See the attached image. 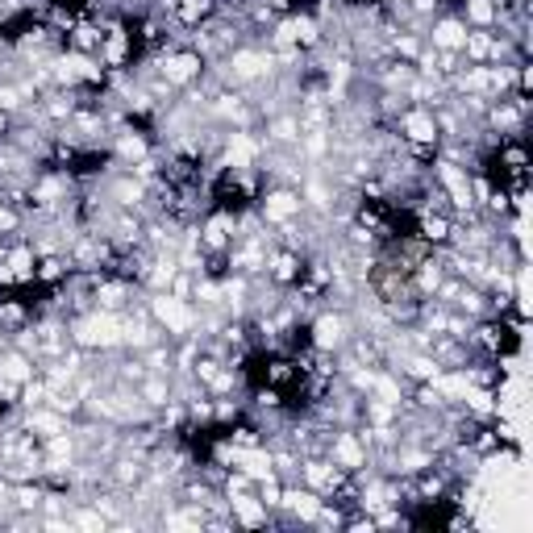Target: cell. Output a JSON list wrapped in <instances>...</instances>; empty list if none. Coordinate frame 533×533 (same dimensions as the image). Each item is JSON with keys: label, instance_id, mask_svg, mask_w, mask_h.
I'll use <instances>...</instances> for the list:
<instances>
[{"label": "cell", "instance_id": "1", "mask_svg": "<svg viewBox=\"0 0 533 533\" xmlns=\"http://www.w3.org/2000/svg\"><path fill=\"white\" fill-rule=\"evenodd\" d=\"M146 309L155 317V325L163 329V338H188L196 334L200 325V309L184 296H171V292H146Z\"/></svg>", "mask_w": 533, "mask_h": 533}, {"label": "cell", "instance_id": "2", "mask_svg": "<svg viewBox=\"0 0 533 533\" xmlns=\"http://www.w3.org/2000/svg\"><path fill=\"white\" fill-rule=\"evenodd\" d=\"M150 59H155V71L163 75V80H167L175 92H188V88H196V84L209 75V63L200 59L188 42L163 50V55H150Z\"/></svg>", "mask_w": 533, "mask_h": 533}, {"label": "cell", "instance_id": "3", "mask_svg": "<svg viewBox=\"0 0 533 533\" xmlns=\"http://www.w3.org/2000/svg\"><path fill=\"white\" fill-rule=\"evenodd\" d=\"M354 334V317L350 309H338V304H325L309 317V346L321 354H338Z\"/></svg>", "mask_w": 533, "mask_h": 533}, {"label": "cell", "instance_id": "4", "mask_svg": "<svg viewBox=\"0 0 533 533\" xmlns=\"http://www.w3.org/2000/svg\"><path fill=\"white\" fill-rule=\"evenodd\" d=\"M479 130L492 134L496 142H504V138H525V130H529V100L517 96V92L492 100L484 121H479Z\"/></svg>", "mask_w": 533, "mask_h": 533}, {"label": "cell", "instance_id": "5", "mask_svg": "<svg viewBox=\"0 0 533 533\" xmlns=\"http://www.w3.org/2000/svg\"><path fill=\"white\" fill-rule=\"evenodd\" d=\"M429 180H434L446 200H450V217L463 221L475 213V200H471V167L463 163H450V159H434V167H429Z\"/></svg>", "mask_w": 533, "mask_h": 533}, {"label": "cell", "instance_id": "6", "mask_svg": "<svg viewBox=\"0 0 533 533\" xmlns=\"http://www.w3.org/2000/svg\"><path fill=\"white\" fill-rule=\"evenodd\" d=\"M325 459L334 463V467H342L346 475L367 471V467H371V446H367V438H363V429H359V425H338V429H329Z\"/></svg>", "mask_w": 533, "mask_h": 533}, {"label": "cell", "instance_id": "7", "mask_svg": "<svg viewBox=\"0 0 533 533\" xmlns=\"http://www.w3.org/2000/svg\"><path fill=\"white\" fill-rule=\"evenodd\" d=\"M271 150L267 138H259V130H221V146H217V167H259L263 155Z\"/></svg>", "mask_w": 533, "mask_h": 533}, {"label": "cell", "instance_id": "8", "mask_svg": "<svg viewBox=\"0 0 533 533\" xmlns=\"http://www.w3.org/2000/svg\"><path fill=\"white\" fill-rule=\"evenodd\" d=\"M255 213L263 217V225H284V221H296L304 217V200H300V188L292 184H263L259 200H255Z\"/></svg>", "mask_w": 533, "mask_h": 533}, {"label": "cell", "instance_id": "9", "mask_svg": "<svg viewBox=\"0 0 533 533\" xmlns=\"http://www.w3.org/2000/svg\"><path fill=\"white\" fill-rule=\"evenodd\" d=\"M392 134H396L404 146H438V142H442L438 117H434V109H425V105H404V109L392 117Z\"/></svg>", "mask_w": 533, "mask_h": 533}, {"label": "cell", "instance_id": "10", "mask_svg": "<svg viewBox=\"0 0 533 533\" xmlns=\"http://www.w3.org/2000/svg\"><path fill=\"white\" fill-rule=\"evenodd\" d=\"M300 484L321 492V496H338V488L346 484V471L329 463L325 454H304L300 459Z\"/></svg>", "mask_w": 533, "mask_h": 533}, {"label": "cell", "instance_id": "11", "mask_svg": "<svg viewBox=\"0 0 533 533\" xmlns=\"http://www.w3.org/2000/svg\"><path fill=\"white\" fill-rule=\"evenodd\" d=\"M425 46H434V50H463L467 42V21L459 13H438V17H429L425 21Z\"/></svg>", "mask_w": 533, "mask_h": 533}, {"label": "cell", "instance_id": "12", "mask_svg": "<svg viewBox=\"0 0 533 533\" xmlns=\"http://www.w3.org/2000/svg\"><path fill=\"white\" fill-rule=\"evenodd\" d=\"M304 271V255L292 246H271L267 250V267H263V279L271 288H292Z\"/></svg>", "mask_w": 533, "mask_h": 533}, {"label": "cell", "instance_id": "13", "mask_svg": "<svg viewBox=\"0 0 533 533\" xmlns=\"http://www.w3.org/2000/svg\"><path fill=\"white\" fill-rule=\"evenodd\" d=\"M413 234L429 246H450V234H454V217L450 213H429V209H413Z\"/></svg>", "mask_w": 533, "mask_h": 533}, {"label": "cell", "instance_id": "14", "mask_svg": "<svg viewBox=\"0 0 533 533\" xmlns=\"http://www.w3.org/2000/svg\"><path fill=\"white\" fill-rule=\"evenodd\" d=\"M230 500V517L238 529H267L275 525V513L267 509V504L255 496V492H242V496H225Z\"/></svg>", "mask_w": 533, "mask_h": 533}, {"label": "cell", "instance_id": "15", "mask_svg": "<svg viewBox=\"0 0 533 533\" xmlns=\"http://www.w3.org/2000/svg\"><path fill=\"white\" fill-rule=\"evenodd\" d=\"M267 142L279 146V150H296L300 142V117L296 109H279V113H267Z\"/></svg>", "mask_w": 533, "mask_h": 533}, {"label": "cell", "instance_id": "16", "mask_svg": "<svg viewBox=\"0 0 533 533\" xmlns=\"http://www.w3.org/2000/svg\"><path fill=\"white\" fill-rule=\"evenodd\" d=\"M0 375L5 379H13V384H30V379L38 375V359L34 354H25V350H17L13 342L0 350Z\"/></svg>", "mask_w": 533, "mask_h": 533}, {"label": "cell", "instance_id": "17", "mask_svg": "<svg viewBox=\"0 0 533 533\" xmlns=\"http://www.w3.org/2000/svg\"><path fill=\"white\" fill-rule=\"evenodd\" d=\"M292 42L304 50V55H313V50L325 46V25L317 13H292Z\"/></svg>", "mask_w": 533, "mask_h": 533}, {"label": "cell", "instance_id": "18", "mask_svg": "<svg viewBox=\"0 0 533 533\" xmlns=\"http://www.w3.org/2000/svg\"><path fill=\"white\" fill-rule=\"evenodd\" d=\"M459 17L467 21V30H496L500 5H496V0H463V5H459Z\"/></svg>", "mask_w": 533, "mask_h": 533}, {"label": "cell", "instance_id": "19", "mask_svg": "<svg viewBox=\"0 0 533 533\" xmlns=\"http://www.w3.org/2000/svg\"><path fill=\"white\" fill-rule=\"evenodd\" d=\"M138 396H142V404H146V409H150V413H159V409H163V404H167V400H175V388H171V375H155V371H150V375L142 379V384H138Z\"/></svg>", "mask_w": 533, "mask_h": 533}, {"label": "cell", "instance_id": "20", "mask_svg": "<svg viewBox=\"0 0 533 533\" xmlns=\"http://www.w3.org/2000/svg\"><path fill=\"white\" fill-rule=\"evenodd\" d=\"M67 275H71L67 255H38V263H34V284L59 288V284H67Z\"/></svg>", "mask_w": 533, "mask_h": 533}, {"label": "cell", "instance_id": "21", "mask_svg": "<svg viewBox=\"0 0 533 533\" xmlns=\"http://www.w3.org/2000/svg\"><path fill=\"white\" fill-rule=\"evenodd\" d=\"M459 404H463V413H467L471 421H492V417H496V388H479V384H471L467 396H463Z\"/></svg>", "mask_w": 533, "mask_h": 533}, {"label": "cell", "instance_id": "22", "mask_svg": "<svg viewBox=\"0 0 533 533\" xmlns=\"http://www.w3.org/2000/svg\"><path fill=\"white\" fill-rule=\"evenodd\" d=\"M42 454H46V459H55V463H75V459H80V438H75L71 429H63V434H50L42 442Z\"/></svg>", "mask_w": 533, "mask_h": 533}, {"label": "cell", "instance_id": "23", "mask_svg": "<svg viewBox=\"0 0 533 533\" xmlns=\"http://www.w3.org/2000/svg\"><path fill=\"white\" fill-rule=\"evenodd\" d=\"M30 321H34V309L25 300H0V329H5V334H17V329Z\"/></svg>", "mask_w": 533, "mask_h": 533}, {"label": "cell", "instance_id": "24", "mask_svg": "<svg viewBox=\"0 0 533 533\" xmlns=\"http://www.w3.org/2000/svg\"><path fill=\"white\" fill-rule=\"evenodd\" d=\"M463 63H488L492 55V30H467V42H463Z\"/></svg>", "mask_w": 533, "mask_h": 533}, {"label": "cell", "instance_id": "25", "mask_svg": "<svg viewBox=\"0 0 533 533\" xmlns=\"http://www.w3.org/2000/svg\"><path fill=\"white\" fill-rule=\"evenodd\" d=\"M238 388H242V371H238L234 363H221V367H217V375L205 384V392H209V396H234Z\"/></svg>", "mask_w": 533, "mask_h": 533}, {"label": "cell", "instance_id": "26", "mask_svg": "<svg viewBox=\"0 0 533 533\" xmlns=\"http://www.w3.org/2000/svg\"><path fill=\"white\" fill-rule=\"evenodd\" d=\"M71 525L84 529V533H105V529H109V521L100 517L88 500H75V504H71Z\"/></svg>", "mask_w": 533, "mask_h": 533}, {"label": "cell", "instance_id": "27", "mask_svg": "<svg viewBox=\"0 0 533 533\" xmlns=\"http://www.w3.org/2000/svg\"><path fill=\"white\" fill-rule=\"evenodd\" d=\"M267 384H275V388L300 384V367H296L292 359H284V354H275V359L267 363Z\"/></svg>", "mask_w": 533, "mask_h": 533}, {"label": "cell", "instance_id": "28", "mask_svg": "<svg viewBox=\"0 0 533 533\" xmlns=\"http://www.w3.org/2000/svg\"><path fill=\"white\" fill-rule=\"evenodd\" d=\"M225 438H230L238 450H250V446H263V429L259 425H246V421H234Z\"/></svg>", "mask_w": 533, "mask_h": 533}, {"label": "cell", "instance_id": "29", "mask_svg": "<svg viewBox=\"0 0 533 533\" xmlns=\"http://www.w3.org/2000/svg\"><path fill=\"white\" fill-rule=\"evenodd\" d=\"M255 496L267 504L271 513H279V500H284V479H279V475H267V479H259V484H255Z\"/></svg>", "mask_w": 533, "mask_h": 533}, {"label": "cell", "instance_id": "30", "mask_svg": "<svg viewBox=\"0 0 533 533\" xmlns=\"http://www.w3.org/2000/svg\"><path fill=\"white\" fill-rule=\"evenodd\" d=\"M46 396H50L46 379H42V375H34L30 384H21V400H17V409H38V404H46Z\"/></svg>", "mask_w": 533, "mask_h": 533}, {"label": "cell", "instance_id": "31", "mask_svg": "<svg viewBox=\"0 0 533 533\" xmlns=\"http://www.w3.org/2000/svg\"><path fill=\"white\" fill-rule=\"evenodd\" d=\"M242 413H246V404H238L234 396H213V421L234 425V421H242Z\"/></svg>", "mask_w": 533, "mask_h": 533}, {"label": "cell", "instance_id": "32", "mask_svg": "<svg viewBox=\"0 0 533 533\" xmlns=\"http://www.w3.org/2000/svg\"><path fill=\"white\" fill-rule=\"evenodd\" d=\"M446 5H450V0H409V9H413V17H421V21H429V17H438V13H446Z\"/></svg>", "mask_w": 533, "mask_h": 533}, {"label": "cell", "instance_id": "33", "mask_svg": "<svg viewBox=\"0 0 533 533\" xmlns=\"http://www.w3.org/2000/svg\"><path fill=\"white\" fill-rule=\"evenodd\" d=\"M192 279H196L192 271H175V279H171V288H167V292H171V296L192 300Z\"/></svg>", "mask_w": 533, "mask_h": 533}, {"label": "cell", "instance_id": "34", "mask_svg": "<svg viewBox=\"0 0 533 533\" xmlns=\"http://www.w3.org/2000/svg\"><path fill=\"white\" fill-rule=\"evenodd\" d=\"M259 5H267L275 17H284V13H296V0H259Z\"/></svg>", "mask_w": 533, "mask_h": 533}, {"label": "cell", "instance_id": "35", "mask_svg": "<svg viewBox=\"0 0 533 533\" xmlns=\"http://www.w3.org/2000/svg\"><path fill=\"white\" fill-rule=\"evenodd\" d=\"M9 130H13V117H9L5 109H0V138H9Z\"/></svg>", "mask_w": 533, "mask_h": 533}]
</instances>
